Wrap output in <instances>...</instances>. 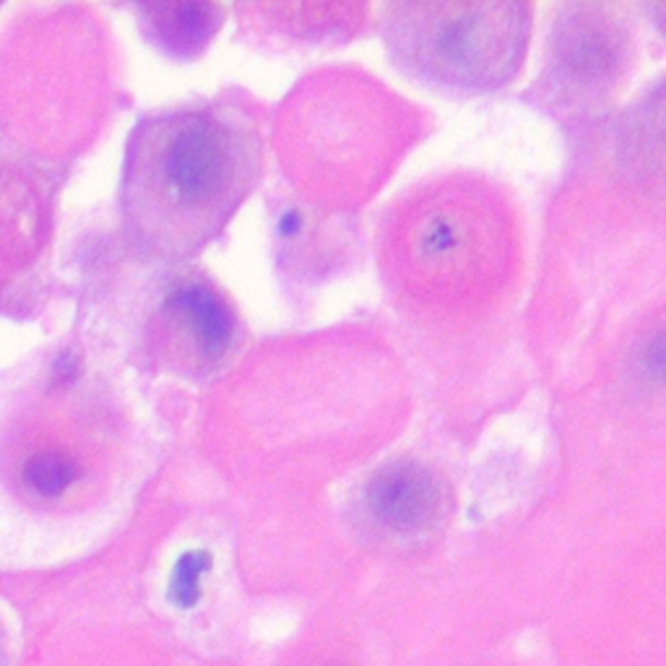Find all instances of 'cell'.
<instances>
[{"label":"cell","instance_id":"5b68a950","mask_svg":"<svg viewBox=\"0 0 666 666\" xmlns=\"http://www.w3.org/2000/svg\"><path fill=\"white\" fill-rule=\"evenodd\" d=\"M316 97L318 104L305 102L310 108L297 123L310 131V138H299L310 151L308 170L316 166L318 177L336 185H355L351 190L365 188L391 151V102L355 82H336Z\"/></svg>","mask_w":666,"mask_h":666},{"label":"cell","instance_id":"30bf717a","mask_svg":"<svg viewBox=\"0 0 666 666\" xmlns=\"http://www.w3.org/2000/svg\"><path fill=\"white\" fill-rule=\"evenodd\" d=\"M206 568H209V557L203 552H193V555L180 559L170 585V599L177 607H193L198 602V596H201V576Z\"/></svg>","mask_w":666,"mask_h":666},{"label":"cell","instance_id":"277c9868","mask_svg":"<svg viewBox=\"0 0 666 666\" xmlns=\"http://www.w3.org/2000/svg\"><path fill=\"white\" fill-rule=\"evenodd\" d=\"M531 32L521 3H396L383 39L404 73L448 95H479L516 76Z\"/></svg>","mask_w":666,"mask_h":666},{"label":"cell","instance_id":"3957f363","mask_svg":"<svg viewBox=\"0 0 666 666\" xmlns=\"http://www.w3.org/2000/svg\"><path fill=\"white\" fill-rule=\"evenodd\" d=\"M388 269L419 305L441 312L474 310L510 274L508 211L477 183H441L422 190L393 219Z\"/></svg>","mask_w":666,"mask_h":666},{"label":"cell","instance_id":"9c48e42d","mask_svg":"<svg viewBox=\"0 0 666 666\" xmlns=\"http://www.w3.org/2000/svg\"><path fill=\"white\" fill-rule=\"evenodd\" d=\"M144 35L177 60H190L209 48L224 9L214 3H146L138 5Z\"/></svg>","mask_w":666,"mask_h":666},{"label":"cell","instance_id":"6da1fadb","mask_svg":"<svg viewBox=\"0 0 666 666\" xmlns=\"http://www.w3.org/2000/svg\"><path fill=\"white\" fill-rule=\"evenodd\" d=\"M118 490L108 402L71 351L0 372V568H48L89 550Z\"/></svg>","mask_w":666,"mask_h":666},{"label":"cell","instance_id":"ba28073f","mask_svg":"<svg viewBox=\"0 0 666 666\" xmlns=\"http://www.w3.org/2000/svg\"><path fill=\"white\" fill-rule=\"evenodd\" d=\"M365 510L378 529L393 536H424L445 521L448 490L424 464L393 461L378 469L365 488Z\"/></svg>","mask_w":666,"mask_h":666},{"label":"cell","instance_id":"8fae6325","mask_svg":"<svg viewBox=\"0 0 666 666\" xmlns=\"http://www.w3.org/2000/svg\"><path fill=\"white\" fill-rule=\"evenodd\" d=\"M16 651H18L16 632H13L11 622L5 619L3 612H0V666L16 664Z\"/></svg>","mask_w":666,"mask_h":666},{"label":"cell","instance_id":"7a4b0ae2","mask_svg":"<svg viewBox=\"0 0 666 666\" xmlns=\"http://www.w3.org/2000/svg\"><path fill=\"white\" fill-rule=\"evenodd\" d=\"M258 175L261 141L239 112L193 108L151 115L136 125L125 149V226L157 256H190L224 230Z\"/></svg>","mask_w":666,"mask_h":666},{"label":"cell","instance_id":"8992f818","mask_svg":"<svg viewBox=\"0 0 666 666\" xmlns=\"http://www.w3.org/2000/svg\"><path fill=\"white\" fill-rule=\"evenodd\" d=\"M630 37L599 5H576L557 22L547 84L565 108H599L628 78Z\"/></svg>","mask_w":666,"mask_h":666},{"label":"cell","instance_id":"52a82bcc","mask_svg":"<svg viewBox=\"0 0 666 666\" xmlns=\"http://www.w3.org/2000/svg\"><path fill=\"white\" fill-rule=\"evenodd\" d=\"M237 321L230 303L206 279H183L166 292L159 333L172 362L188 372L211 370L235 342Z\"/></svg>","mask_w":666,"mask_h":666}]
</instances>
